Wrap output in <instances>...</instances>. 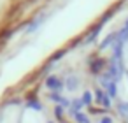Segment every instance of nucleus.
<instances>
[{
    "instance_id": "1",
    "label": "nucleus",
    "mask_w": 128,
    "mask_h": 123,
    "mask_svg": "<svg viewBox=\"0 0 128 123\" xmlns=\"http://www.w3.org/2000/svg\"><path fill=\"white\" fill-rule=\"evenodd\" d=\"M100 123H112V121H110V118H104Z\"/></svg>"
}]
</instances>
